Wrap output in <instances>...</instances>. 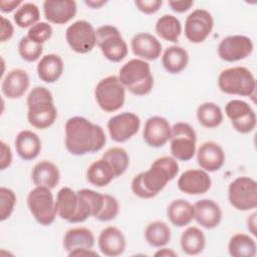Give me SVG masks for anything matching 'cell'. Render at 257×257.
Wrapping results in <instances>:
<instances>
[{
	"instance_id": "6da1fadb",
	"label": "cell",
	"mask_w": 257,
	"mask_h": 257,
	"mask_svg": "<svg viewBox=\"0 0 257 257\" xmlns=\"http://www.w3.org/2000/svg\"><path fill=\"white\" fill-rule=\"evenodd\" d=\"M65 147L74 156L100 151L106 138L102 127L83 116H72L65 123Z\"/></svg>"
},
{
	"instance_id": "7a4b0ae2",
	"label": "cell",
	"mask_w": 257,
	"mask_h": 257,
	"mask_svg": "<svg viewBox=\"0 0 257 257\" xmlns=\"http://www.w3.org/2000/svg\"><path fill=\"white\" fill-rule=\"evenodd\" d=\"M178 173L179 165L176 159L169 156L160 157L153 162L148 171L134 177L132 191L142 199L154 198Z\"/></svg>"
},
{
	"instance_id": "3957f363",
	"label": "cell",
	"mask_w": 257,
	"mask_h": 257,
	"mask_svg": "<svg viewBox=\"0 0 257 257\" xmlns=\"http://www.w3.org/2000/svg\"><path fill=\"white\" fill-rule=\"evenodd\" d=\"M28 122L38 128L51 126L57 117V109L50 90L44 86H35L27 96Z\"/></svg>"
},
{
	"instance_id": "277c9868",
	"label": "cell",
	"mask_w": 257,
	"mask_h": 257,
	"mask_svg": "<svg viewBox=\"0 0 257 257\" xmlns=\"http://www.w3.org/2000/svg\"><path fill=\"white\" fill-rule=\"evenodd\" d=\"M118 78L124 87L136 95H146L154 86L150 64L143 59L134 58L124 63L119 69Z\"/></svg>"
},
{
	"instance_id": "5b68a950",
	"label": "cell",
	"mask_w": 257,
	"mask_h": 257,
	"mask_svg": "<svg viewBox=\"0 0 257 257\" xmlns=\"http://www.w3.org/2000/svg\"><path fill=\"white\" fill-rule=\"evenodd\" d=\"M218 86L227 94L254 96L256 80L252 72L244 66H235L224 69L218 76Z\"/></svg>"
},
{
	"instance_id": "8992f818",
	"label": "cell",
	"mask_w": 257,
	"mask_h": 257,
	"mask_svg": "<svg viewBox=\"0 0 257 257\" xmlns=\"http://www.w3.org/2000/svg\"><path fill=\"white\" fill-rule=\"evenodd\" d=\"M94 96L98 106L106 111L113 112L120 109L125 100V87L118 76L108 75L96 84Z\"/></svg>"
},
{
	"instance_id": "52a82bcc",
	"label": "cell",
	"mask_w": 257,
	"mask_h": 257,
	"mask_svg": "<svg viewBox=\"0 0 257 257\" xmlns=\"http://www.w3.org/2000/svg\"><path fill=\"white\" fill-rule=\"evenodd\" d=\"M27 206L40 225L49 226L54 222L57 210L51 189L36 186L27 196Z\"/></svg>"
},
{
	"instance_id": "ba28073f",
	"label": "cell",
	"mask_w": 257,
	"mask_h": 257,
	"mask_svg": "<svg viewBox=\"0 0 257 257\" xmlns=\"http://www.w3.org/2000/svg\"><path fill=\"white\" fill-rule=\"evenodd\" d=\"M196 132L187 122H177L172 126L170 151L178 161H190L196 153Z\"/></svg>"
},
{
	"instance_id": "9c48e42d",
	"label": "cell",
	"mask_w": 257,
	"mask_h": 257,
	"mask_svg": "<svg viewBox=\"0 0 257 257\" xmlns=\"http://www.w3.org/2000/svg\"><path fill=\"white\" fill-rule=\"evenodd\" d=\"M95 32L96 44L106 59L112 62H119L126 56L127 45L116 27L102 25Z\"/></svg>"
},
{
	"instance_id": "30bf717a",
	"label": "cell",
	"mask_w": 257,
	"mask_h": 257,
	"mask_svg": "<svg viewBox=\"0 0 257 257\" xmlns=\"http://www.w3.org/2000/svg\"><path fill=\"white\" fill-rule=\"evenodd\" d=\"M228 200L239 211H248L257 207V183L249 177H238L228 188Z\"/></svg>"
},
{
	"instance_id": "8fae6325",
	"label": "cell",
	"mask_w": 257,
	"mask_h": 257,
	"mask_svg": "<svg viewBox=\"0 0 257 257\" xmlns=\"http://www.w3.org/2000/svg\"><path fill=\"white\" fill-rule=\"evenodd\" d=\"M65 39L73 51L84 54L94 48L96 32L88 21L77 20L67 27Z\"/></svg>"
},
{
	"instance_id": "7c38bea8",
	"label": "cell",
	"mask_w": 257,
	"mask_h": 257,
	"mask_svg": "<svg viewBox=\"0 0 257 257\" xmlns=\"http://www.w3.org/2000/svg\"><path fill=\"white\" fill-rule=\"evenodd\" d=\"M226 115L230 118L232 126L241 134L251 133L256 126V113L246 101L232 99L225 105Z\"/></svg>"
},
{
	"instance_id": "4fadbf2b",
	"label": "cell",
	"mask_w": 257,
	"mask_h": 257,
	"mask_svg": "<svg viewBox=\"0 0 257 257\" xmlns=\"http://www.w3.org/2000/svg\"><path fill=\"white\" fill-rule=\"evenodd\" d=\"M213 26L211 13L205 9H196L186 18L185 36L192 43H201L210 35Z\"/></svg>"
},
{
	"instance_id": "5bb4252c",
	"label": "cell",
	"mask_w": 257,
	"mask_h": 257,
	"mask_svg": "<svg viewBox=\"0 0 257 257\" xmlns=\"http://www.w3.org/2000/svg\"><path fill=\"white\" fill-rule=\"evenodd\" d=\"M254 45L250 37L245 35H230L221 40L218 45V55L227 62H234L248 57Z\"/></svg>"
},
{
	"instance_id": "9a60e30c",
	"label": "cell",
	"mask_w": 257,
	"mask_h": 257,
	"mask_svg": "<svg viewBox=\"0 0 257 257\" xmlns=\"http://www.w3.org/2000/svg\"><path fill=\"white\" fill-rule=\"evenodd\" d=\"M140 117L130 111L118 113L109 118L107 130L112 141L116 143H124L134 137L140 130Z\"/></svg>"
},
{
	"instance_id": "2e32d148",
	"label": "cell",
	"mask_w": 257,
	"mask_h": 257,
	"mask_svg": "<svg viewBox=\"0 0 257 257\" xmlns=\"http://www.w3.org/2000/svg\"><path fill=\"white\" fill-rule=\"evenodd\" d=\"M172 126L170 122L163 116L155 115L147 119L143 138L145 143L153 148H161L170 141Z\"/></svg>"
},
{
	"instance_id": "e0dca14e",
	"label": "cell",
	"mask_w": 257,
	"mask_h": 257,
	"mask_svg": "<svg viewBox=\"0 0 257 257\" xmlns=\"http://www.w3.org/2000/svg\"><path fill=\"white\" fill-rule=\"evenodd\" d=\"M212 185L209 174L204 170L190 169L178 179V188L188 195H202L207 193Z\"/></svg>"
},
{
	"instance_id": "ac0fdd59",
	"label": "cell",
	"mask_w": 257,
	"mask_h": 257,
	"mask_svg": "<svg viewBox=\"0 0 257 257\" xmlns=\"http://www.w3.org/2000/svg\"><path fill=\"white\" fill-rule=\"evenodd\" d=\"M77 6L73 0H45L43 12L46 20L53 24H65L76 14Z\"/></svg>"
},
{
	"instance_id": "d6986e66",
	"label": "cell",
	"mask_w": 257,
	"mask_h": 257,
	"mask_svg": "<svg viewBox=\"0 0 257 257\" xmlns=\"http://www.w3.org/2000/svg\"><path fill=\"white\" fill-rule=\"evenodd\" d=\"M197 162L202 170L216 172L225 163V153L217 143L211 141L205 142L197 151Z\"/></svg>"
},
{
	"instance_id": "ffe728a7",
	"label": "cell",
	"mask_w": 257,
	"mask_h": 257,
	"mask_svg": "<svg viewBox=\"0 0 257 257\" xmlns=\"http://www.w3.org/2000/svg\"><path fill=\"white\" fill-rule=\"evenodd\" d=\"M97 244L100 252L109 257L122 254L126 246L124 235L114 226H108L101 230L97 239Z\"/></svg>"
},
{
	"instance_id": "44dd1931",
	"label": "cell",
	"mask_w": 257,
	"mask_h": 257,
	"mask_svg": "<svg viewBox=\"0 0 257 257\" xmlns=\"http://www.w3.org/2000/svg\"><path fill=\"white\" fill-rule=\"evenodd\" d=\"M56 210L57 215L69 222L75 223L79 210V199L77 192H74L69 187L61 188L56 195Z\"/></svg>"
},
{
	"instance_id": "7402d4cb",
	"label": "cell",
	"mask_w": 257,
	"mask_h": 257,
	"mask_svg": "<svg viewBox=\"0 0 257 257\" xmlns=\"http://www.w3.org/2000/svg\"><path fill=\"white\" fill-rule=\"evenodd\" d=\"M131 46L135 55L146 60H155L162 52L161 42L153 34L147 32L136 34L132 38Z\"/></svg>"
},
{
	"instance_id": "603a6c76",
	"label": "cell",
	"mask_w": 257,
	"mask_h": 257,
	"mask_svg": "<svg viewBox=\"0 0 257 257\" xmlns=\"http://www.w3.org/2000/svg\"><path fill=\"white\" fill-rule=\"evenodd\" d=\"M195 219L205 229L217 227L222 219L220 206L210 199H202L195 203Z\"/></svg>"
},
{
	"instance_id": "cb8c5ba5",
	"label": "cell",
	"mask_w": 257,
	"mask_h": 257,
	"mask_svg": "<svg viewBox=\"0 0 257 257\" xmlns=\"http://www.w3.org/2000/svg\"><path fill=\"white\" fill-rule=\"evenodd\" d=\"M29 75L23 69L10 70L2 80L1 89L3 94L11 99L21 97L29 87Z\"/></svg>"
},
{
	"instance_id": "d4e9b609",
	"label": "cell",
	"mask_w": 257,
	"mask_h": 257,
	"mask_svg": "<svg viewBox=\"0 0 257 257\" xmlns=\"http://www.w3.org/2000/svg\"><path fill=\"white\" fill-rule=\"evenodd\" d=\"M15 149L18 156L24 161H31L38 157L41 151V141L32 131L24 130L15 138Z\"/></svg>"
},
{
	"instance_id": "484cf974",
	"label": "cell",
	"mask_w": 257,
	"mask_h": 257,
	"mask_svg": "<svg viewBox=\"0 0 257 257\" xmlns=\"http://www.w3.org/2000/svg\"><path fill=\"white\" fill-rule=\"evenodd\" d=\"M31 178L35 186L53 189L59 183L60 173L55 164L50 161L43 160L34 166Z\"/></svg>"
},
{
	"instance_id": "4316f807",
	"label": "cell",
	"mask_w": 257,
	"mask_h": 257,
	"mask_svg": "<svg viewBox=\"0 0 257 257\" xmlns=\"http://www.w3.org/2000/svg\"><path fill=\"white\" fill-rule=\"evenodd\" d=\"M62 58L54 53L44 55L37 64L38 77L47 83H53L59 79L63 72Z\"/></svg>"
},
{
	"instance_id": "83f0119b",
	"label": "cell",
	"mask_w": 257,
	"mask_h": 257,
	"mask_svg": "<svg viewBox=\"0 0 257 257\" xmlns=\"http://www.w3.org/2000/svg\"><path fill=\"white\" fill-rule=\"evenodd\" d=\"M93 245L94 235L84 227L69 229L63 237V247L67 253L77 249H92Z\"/></svg>"
},
{
	"instance_id": "f1b7e54d",
	"label": "cell",
	"mask_w": 257,
	"mask_h": 257,
	"mask_svg": "<svg viewBox=\"0 0 257 257\" xmlns=\"http://www.w3.org/2000/svg\"><path fill=\"white\" fill-rule=\"evenodd\" d=\"M167 216L174 226H187L195 217L194 206L184 199L174 200L167 208Z\"/></svg>"
},
{
	"instance_id": "f546056e",
	"label": "cell",
	"mask_w": 257,
	"mask_h": 257,
	"mask_svg": "<svg viewBox=\"0 0 257 257\" xmlns=\"http://www.w3.org/2000/svg\"><path fill=\"white\" fill-rule=\"evenodd\" d=\"M189 62V54L187 50L178 45L168 47L162 56V63L164 68L172 74L183 71Z\"/></svg>"
},
{
	"instance_id": "4dcf8cb0",
	"label": "cell",
	"mask_w": 257,
	"mask_h": 257,
	"mask_svg": "<svg viewBox=\"0 0 257 257\" xmlns=\"http://www.w3.org/2000/svg\"><path fill=\"white\" fill-rule=\"evenodd\" d=\"M115 178L110 165L103 159L93 162L86 171L87 181L95 187H105Z\"/></svg>"
},
{
	"instance_id": "1f68e13d",
	"label": "cell",
	"mask_w": 257,
	"mask_h": 257,
	"mask_svg": "<svg viewBox=\"0 0 257 257\" xmlns=\"http://www.w3.org/2000/svg\"><path fill=\"white\" fill-rule=\"evenodd\" d=\"M206 245L204 233L195 226L188 227L181 236L182 250L188 255L200 254Z\"/></svg>"
},
{
	"instance_id": "d6a6232c",
	"label": "cell",
	"mask_w": 257,
	"mask_h": 257,
	"mask_svg": "<svg viewBox=\"0 0 257 257\" xmlns=\"http://www.w3.org/2000/svg\"><path fill=\"white\" fill-rule=\"evenodd\" d=\"M228 251L233 257H254L256 255V242L247 234L237 233L230 238Z\"/></svg>"
},
{
	"instance_id": "836d02e7",
	"label": "cell",
	"mask_w": 257,
	"mask_h": 257,
	"mask_svg": "<svg viewBox=\"0 0 257 257\" xmlns=\"http://www.w3.org/2000/svg\"><path fill=\"white\" fill-rule=\"evenodd\" d=\"M156 32L161 38L167 41L177 42L182 32V25L176 16L165 14L158 19Z\"/></svg>"
},
{
	"instance_id": "e575fe53",
	"label": "cell",
	"mask_w": 257,
	"mask_h": 257,
	"mask_svg": "<svg viewBox=\"0 0 257 257\" xmlns=\"http://www.w3.org/2000/svg\"><path fill=\"white\" fill-rule=\"evenodd\" d=\"M145 238L153 247H164L171 240V229L163 221L152 222L145 229Z\"/></svg>"
},
{
	"instance_id": "d590c367",
	"label": "cell",
	"mask_w": 257,
	"mask_h": 257,
	"mask_svg": "<svg viewBox=\"0 0 257 257\" xmlns=\"http://www.w3.org/2000/svg\"><path fill=\"white\" fill-rule=\"evenodd\" d=\"M198 121L207 128H214L223 121V112L214 102H204L197 108Z\"/></svg>"
},
{
	"instance_id": "8d00e7d4",
	"label": "cell",
	"mask_w": 257,
	"mask_h": 257,
	"mask_svg": "<svg viewBox=\"0 0 257 257\" xmlns=\"http://www.w3.org/2000/svg\"><path fill=\"white\" fill-rule=\"evenodd\" d=\"M106 161L114 172L115 178L120 177L128 168L130 158L126 151L120 147H112L108 149L101 157Z\"/></svg>"
},
{
	"instance_id": "74e56055",
	"label": "cell",
	"mask_w": 257,
	"mask_h": 257,
	"mask_svg": "<svg viewBox=\"0 0 257 257\" xmlns=\"http://www.w3.org/2000/svg\"><path fill=\"white\" fill-rule=\"evenodd\" d=\"M40 18L39 8L36 4L31 2L22 3V5L16 10L13 15L14 22L17 26L21 28L31 27L34 24L38 23Z\"/></svg>"
},
{
	"instance_id": "f35d334b",
	"label": "cell",
	"mask_w": 257,
	"mask_h": 257,
	"mask_svg": "<svg viewBox=\"0 0 257 257\" xmlns=\"http://www.w3.org/2000/svg\"><path fill=\"white\" fill-rule=\"evenodd\" d=\"M18 52L22 59L28 62H33L41 56L43 45L33 41L28 36H24L18 43Z\"/></svg>"
},
{
	"instance_id": "ab89813d",
	"label": "cell",
	"mask_w": 257,
	"mask_h": 257,
	"mask_svg": "<svg viewBox=\"0 0 257 257\" xmlns=\"http://www.w3.org/2000/svg\"><path fill=\"white\" fill-rule=\"evenodd\" d=\"M17 198L13 190L1 187L0 188V220H7L13 213Z\"/></svg>"
},
{
	"instance_id": "60d3db41",
	"label": "cell",
	"mask_w": 257,
	"mask_h": 257,
	"mask_svg": "<svg viewBox=\"0 0 257 257\" xmlns=\"http://www.w3.org/2000/svg\"><path fill=\"white\" fill-rule=\"evenodd\" d=\"M103 206L100 212L94 217L96 220L101 222H106L113 220L119 211V204L118 201L111 195L103 194Z\"/></svg>"
},
{
	"instance_id": "b9f144b4",
	"label": "cell",
	"mask_w": 257,
	"mask_h": 257,
	"mask_svg": "<svg viewBox=\"0 0 257 257\" xmlns=\"http://www.w3.org/2000/svg\"><path fill=\"white\" fill-rule=\"evenodd\" d=\"M52 35V27L47 22H38L31 26L28 30L27 36L33 41L43 44Z\"/></svg>"
},
{
	"instance_id": "7bdbcfd3",
	"label": "cell",
	"mask_w": 257,
	"mask_h": 257,
	"mask_svg": "<svg viewBox=\"0 0 257 257\" xmlns=\"http://www.w3.org/2000/svg\"><path fill=\"white\" fill-rule=\"evenodd\" d=\"M162 0H136L135 5L145 14L156 13L162 6Z\"/></svg>"
},
{
	"instance_id": "ee69618b",
	"label": "cell",
	"mask_w": 257,
	"mask_h": 257,
	"mask_svg": "<svg viewBox=\"0 0 257 257\" xmlns=\"http://www.w3.org/2000/svg\"><path fill=\"white\" fill-rule=\"evenodd\" d=\"M0 169L3 171L7 169L12 163V152L10 147L4 141H0Z\"/></svg>"
},
{
	"instance_id": "f6af8a7d",
	"label": "cell",
	"mask_w": 257,
	"mask_h": 257,
	"mask_svg": "<svg viewBox=\"0 0 257 257\" xmlns=\"http://www.w3.org/2000/svg\"><path fill=\"white\" fill-rule=\"evenodd\" d=\"M14 33V27L10 20L1 16V28H0V41L5 42L11 39Z\"/></svg>"
},
{
	"instance_id": "bcb514c9",
	"label": "cell",
	"mask_w": 257,
	"mask_h": 257,
	"mask_svg": "<svg viewBox=\"0 0 257 257\" xmlns=\"http://www.w3.org/2000/svg\"><path fill=\"white\" fill-rule=\"evenodd\" d=\"M168 4H169V6L171 7V9L173 11L178 12V13H183V12H186L187 10H189L193 6L194 1H192V0L169 1Z\"/></svg>"
},
{
	"instance_id": "7dc6e473",
	"label": "cell",
	"mask_w": 257,
	"mask_h": 257,
	"mask_svg": "<svg viewBox=\"0 0 257 257\" xmlns=\"http://www.w3.org/2000/svg\"><path fill=\"white\" fill-rule=\"evenodd\" d=\"M22 5V1L20 0H1L0 1V10L4 13L12 12L14 9H18Z\"/></svg>"
},
{
	"instance_id": "c3c4849f",
	"label": "cell",
	"mask_w": 257,
	"mask_h": 257,
	"mask_svg": "<svg viewBox=\"0 0 257 257\" xmlns=\"http://www.w3.org/2000/svg\"><path fill=\"white\" fill-rule=\"evenodd\" d=\"M68 256H98L92 249H77L68 253Z\"/></svg>"
},
{
	"instance_id": "681fc988",
	"label": "cell",
	"mask_w": 257,
	"mask_h": 257,
	"mask_svg": "<svg viewBox=\"0 0 257 257\" xmlns=\"http://www.w3.org/2000/svg\"><path fill=\"white\" fill-rule=\"evenodd\" d=\"M247 227L250 233H252L254 236H256V213H253L249 216L247 220Z\"/></svg>"
},
{
	"instance_id": "f907efd6",
	"label": "cell",
	"mask_w": 257,
	"mask_h": 257,
	"mask_svg": "<svg viewBox=\"0 0 257 257\" xmlns=\"http://www.w3.org/2000/svg\"><path fill=\"white\" fill-rule=\"evenodd\" d=\"M84 3L86 6L92 8V9H98L102 5H104L106 3V1H104V0H96V1L95 0H88V1L85 0Z\"/></svg>"
},
{
	"instance_id": "816d5d0a",
	"label": "cell",
	"mask_w": 257,
	"mask_h": 257,
	"mask_svg": "<svg viewBox=\"0 0 257 257\" xmlns=\"http://www.w3.org/2000/svg\"><path fill=\"white\" fill-rule=\"evenodd\" d=\"M155 256H177V253L174 252L172 249L169 248H163L156 252Z\"/></svg>"
}]
</instances>
